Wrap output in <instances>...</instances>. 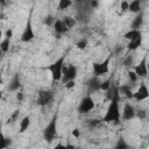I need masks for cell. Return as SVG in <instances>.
Instances as JSON below:
<instances>
[{"label":"cell","instance_id":"6da1fadb","mask_svg":"<svg viewBox=\"0 0 149 149\" xmlns=\"http://www.w3.org/2000/svg\"><path fill=\"white\" fill-rule=\"evenodd\" d=\"M120 118H121V113H120V107H119V102L118 101H111L106 113L104 115V118L101 119V122H114L116 125L120 123Z\"/></svg>","mask_w":149,"mask_h":149},{"label":"cell","instance_id":"7a4b0ae2","mask_svg":"<svg viewBox=\"0 0 149 149\" xmlns=\"http://www.w3.org/2000/svg\"><path fill=\"white\" fill-rule=\"evenodd\" d=\"M65 64V55L61 56L59 58H57L54 63H51L50 65H48L45 69L50 71L51 77H52V81H62L63 79V66Z\"/></svg>","mask_w":149,"mask_h":149},{"label":"cell","instance_id":"3957f363","mask_svg":"<svg viewBox=\"0 0 149 149\" xmlns=\"http://www.w3.org/2000/svg\"><path fill=\"white\" fill-rule=\"evenodd\" d=\"M57 119H58V115L55 114L51 120L48 122V125L43 128V139L44 141H47L48 143L52 142L55 140V137L57 136Z\"/></svg>","mask_w":149,"mask_h":149},{"label":"cell","instance_id":"277c9868","mask_svg":"<svg viewBox=\"0 0 149 149\" xmlns=\"http://www.w3.org/2000/svg\"><path fill=\"white\" fill-rule=\"evenodd\" d=\"M113 55H108L102 62H93L92 63V71H93V76H97V77H100V76H104L106 73L109 72V63H111V59H112Z\"/></svg>","mask_w":149,"mask_h":149},{"label":"cell","instance_id":"5b68a950","mask_svg":"<svg viewBox=\"0 0 149 149\" xmlns=\"http://www.w3.org/2000/svg\"><path fill=\"white\" fill-rule=\"evenodd\" d=\"M94 107H95L94 100L92 99L91 94H87V95L83 97L81 100L79 101V105L77 107V111H78L79 114H86V113L91 112Z\"/></svg>","mask_w":149,"mask_h":149},{"label":"cell","instance_id":"8992f818","mask_svg":"<svg viewBox=\"0 0 149 149\" xmlns=\"http://www.w3.org/2000/svg\"><path fill=\"white\" fill-rule=\"evenodd\" d=\"M77 73H78V69L76 65L73 64H69V65H65L63 66V79H62V83L65 85L68 81L70 80H74L76 77H77Z\"/></svg>","mask_w":149,"mask_h":149},{"label":"cell","instance_id":"52a82bcc","mask_svg":"<svg viewBox=\"0 0 149 149\" xmlns=\"http://www.w3.org/2000/svg\"><path fill=\"white\" fill-rule=\"evenodd\" d=\"M105 98L106 100H108L109 102L111 101H120L121 100V93H120V90H119V85L118 83H114L112 81L109 88L106 91L105 93Z\"/></svg>","mask_w":149,"mask_h":149},{"label":"cell","instance_id":"ba28073f","mask_svg":"<svg viewBox=\"0 0 149 149\" xmlns=\"http://www.w3.org/2000/svg\"><path fill=\"white\" fill-rule=\"evenodd\" d=\"M54 99V92L51 90H41L38 92L37 99H36V105L38 106H47L49 105Z\"/></svg>","mask_w":149,"mask_h":149},{"label":"cell","instance_id":"9c48e42d","mask_svg":"<svg viewBox=\"0 0 149 149\" xmlns=\"http://www.w3.org/2000/svg\"><path fill=\"white\" fill-rule=\"evenodd\" d=\"M35 37V33L33 30V24H31V20L30 17H28L27 22H26V27L21 34V41L27 43V42H30L33 38Z\"/></svg>","mask_w":149,"mask_h":149},{"label":"cell","instance_id":"30bf717a","mask_svg":"<svg viewBox=\"0 0 149 149\" xmlns=\"http://www.w3.org/2000/svg\"><path fill=\"white\" fill-rule=\"evenodd\" d=\"M101 80L99 79V77H97V76H92L91 78H88L87 79V81H86V87H87V91H88V94H91V93H94V92H98V91H100L101 88Z\"/></svg>","mask_w":149,"mask_h":149},{"label":"cell","instance_id":"8fae6325","mask_svg":"<svg viewBox=\"0 0 149 149\" xmlns=\"http://www.w3.org/2000/svg\"><path fill=\"white\" fill-rule=\"evenodd\" d=\"M149 98V88L148 86L144 84V83H141L137 91L134 92V98L136 101H142V100H146Z\"/></svg>","mask_w":149,"mask_h":149},{"label":"cell","instance_id":"7c38bea8","mask_svg":"<svg viewBox=\"0 0 149 149\" xmlns=\"http://www.w3.org/2000/svg\"><path fill=\"white\" fill-rule=\"evenodd\" d=\"M147 56H144L141 62L134 66V72L137 74V77H147L148 76V69H147Z\"/></svg>","mask_w":149,"mask_h":149},{"label":"cell","instance_id":"4fadbf2b","mask_svg":"<svg viewBox=\"0 0 149 149\" xmlns=\"http://www.w3.org/2000/svg\"><path fill=\"white\" fill-rule=\"evenodd\" d=\"M135 116H136V111H135V108H134L133 105H130L129 102H126L125 106H123V112H122V118H123V120L129 121V120L134 119Z\"/></svg>","mask_w":149,"mask_h":149},{"label":"cell","instance_id":"5bb4252c","mask_svg":"<svg viewBox=\"0 0 149 149\" xmlns=\"http://www.w3.org/2000/svg\"><path fill=\"white\" fill-rule=\"evenodd\" d=\"M21 87V79H20V74L19 73H15L14 77L12 78L10 83L8 84L7 86V90L9 92H15V91H19V88Z\"/></svg>","mask_w":149,"mask_h":149},{"label":"cell","instance_id":"9a60e30c","mask_svg":"<svg viewBox=\"0 0 149 149\" xmlns=\"http://www.w3.org/2000/svg\"><path fill=\"white\" fill-rule=\"evenodd\" d=\"M54 30H55V33L59 36V35H63V34L68 33L69 29L65 27V24H64V22H63L62 19H56V21H55V23H54Z\"/></svg>","mask_w":149,"mask_h":149},{"label":"cell","instance_id":"2e32d148","mask_svg":"<svg viewBox=\"0 0 149 149\" xmlns=\"http://www.w3.org/2000/svg\"><path fill=\"white\" fill-rule=\"evenodd\" d=\"M119 90H120V93L123 94L126 98H128V99H133L134 98V92L132 91V85L121 84V85H119Z\"/></svg>","mask_w":149,"mask_h":149},{"label":"cell","instance_id":"e0dca14e","mask_svg":"<svg viewBox=\"0 0 149 149\" xmlns=\"http://www.w3.org/2000/svg\"><path fill=\"white\" fill-rule=\"evenodd\" d=\"M143 24V13H139L132 21V24H130V28L132 29H135V30H140V28L142 27Z\"/></svg>","mask_w":149,"mask_h":149},{"label":"cell","instance_id":"ac0fdd59","mask_svg":"<svg viewBox=\"0 0 149 149\" xmlns=\"http://www.w3.org/2000/svg\"><path fill=\"white\" fill-rule=\"evenodd\" d=\"M141 36H142L141 30H135V29H130V30H128L127 33L123 34V38L128 40L129 42L130 41H134V40H136L139 37H141Z\"/></svg>","mask_w":149,"mask_h":149},{"label":"cell","instance_id":"d6986e66","mask_svg":"<svg viewBox=\"0 0 149 149\" xmlns=\"http://www.w3.org/2000/svg\"><path fill=\"white\" fill-rule=\"evenodd\" d=\"M30 126V116L29 115H26L22 118V120L20 121V128H19V132L20 133H24Z\"/></svg>","mask_w":149,"mask_h":149},{"label":"cell","instance_id":"ffe728a7","mask_svg":"<svg viewBox=\"0 0 149 149\" xmlns=\"http://www.w3.org/2000/svg\"><path fill=\"white\" fill-rule=\"evenodd\" d=\"M113 149H132V147L127 143V141L125 140L123 136H120L118 139V141H116V143H115Z\"/></svg>","mask_w":149,"mask_h":149},{"label":"cell","instance_id":"44dd1931","mask_svg":"<svg viewBox=\"0 0 149 149\" xmlns=\"http://www.w3.org/2000/svg\"><path fill=\"white\" fill-rule=\"evenodd\" d=\"M141 44H142V36L139 37V38H136V40H134V41H130V42L126 45V48H127L129 51H134V50H136L137 48H140Z\"/></svg>","mask_w":149,"mask_h":149},{"label":"cell","instance_id":"7402d4cb","mask_svg":"<svg viewBox=\"0 0 149 149\" xmlns=\"http://www.w3.org/2000/svg\"><path fill=\"white\" fill-rule=\"evenodd\" d=\"M129 12L132 13H141V1L140 0H133L132 2H129Z\"/></svg>","mask_w":149,"mask_h":149},{"label":"cell","instance_id":"603a6c76","mask_svg":"<svg viewBox=\"0 0 149 149\" xmlns=\"http://www.w3.org/2000/svg\"><path fill=\"white\" fill-rule=\"evenodd\" d=\"M62 20H63V22H64V24H65V27H66L68 29L73 28V27L76 26V23H77L76 17H72V16H69V15L64 16Z\"/></svg>","mask_w":149,"mask_h":149},{"label":"cell","instance_id":"cb8c5ba5","mask_svg":"<svg viewBox=\"0 0 149 149\" xmlns=\"http://www.w3.org/2000/svg\"><path fill=\"white\" fill-rule=\"evenodd\" d=\"M133 64H134V56L130 55V54L126 55V57H125L123 61H122V65H123L125 68H132Z\"/></svg>","mask_w":149,"mask_h":149},{"label":"cell","instance_id":"d4e9b609","mask_svg":"<svg viewBox=\"0 0 149 149\" xmlns=\"http://www.w3.org/2000/svg\"><path fill=\"white\" fill-rule=\"evenodd\" d=\"M9 44H10V38H3L2 40V42H1V44H0V48H1V51L3 52V54H6L8 50H9Z\"/></svg>","mask_w":149,"mask_h":149},{"label":"cell","instance_id":"484cf974","mask_svg":"<svg viewBox=\"0 0 149 149\" xmlns=\"http://www.w3.org/2000/svg\"><path fill=\"white\" fill-rule=\"evenodd\" d=\"M12 144V139L10 137H7V136H2L1 139V144H0V149H7L9 146Z\"/></svg>","mask_w":149,"mask_h":149},{"label":"cell","instance_id":"4316f807","mask_svg":"<svg viewBox=\"0 0 149 149\" xmlns=\"http://www.w3.org/2000/svg\"><path fill=\"white\" fill-rule=\"evenodd\" d=\"M71 5H72V1H71V0H61V1L58 2V9L64 10V9L69 8Z\"/></svg>","mask_w":149,"mask_h":149},{"label":"cell","instance_id":"83f0119b","mask_svg":"<svg viewBox=\"0 0 149 149\" xmlns=\"http://www.w3.org/2000/svg\"><path fill=\"white\" fill-rule=\"evenodd\" d=\"M55 21H56V19L52 16V15H47V16H44V19H43V23L45 24V26H48V27H54V23H55Z\"/></svg>","mask_w":149,"mask_h":149},{"label":"cell","instance_id":"f1b7e54d","mask_svg":"<svg viewBox=\"0 0 149 149\" xmlns=\"http://www.w3.org/2000/svg\"><path fill=\"white\" fill-rule=\"evenodd\" d=\"M76 47L79 49V50H85L86 49V47H87V40H79L78 42H77V44H76Z\"/></svg>","mask_w":149,"mask_h":149},{"label":"cell","instance_id":"f546056e","mask_svg":"<svg viewBox=\"0 0 149 149\" xmlns=\"http://www.w3.org/2000/svg\"><path fill=\"white\" fill-rule=\"evenodd\" d=\"M111 84H112V79L109 78V79H106V80H104L102 83H101V91H107L108 88H109V86H111Z\"/></svg>","mask_w":149,"mask_h":149},{"label":"cell","instance_id":"4dcf8cb0","mask_svg":"<svg viewBox=\"0 0 149 149\" xmlns=\"http://www.w3.org/2000/svg\"><path fill=\"white\" fill-rule=\"evenodd\" d=\"M127 74H128V78H129V80H130L132 83H136V81H137V78H139V77H137V74H136L134 71L129 70Z\"/></svg>","mask_w":149,"mask_h":149},{"label":"cell","instance_id":"1f68e13d","mask_svg":"<svg viewBox=\"0 0 149 149\" xmlns=\"http://www.w3.org/2000/svg\"><path fill=\"white\" fill-rule=\"evenodd\" d=\"M136 116L140 119V120H144L146 116H147V112L144 109H139L136 111Z\"/></svg>","mask_w":149,"mask_h":149},{"label":"cell","instance_id":"d6a6232c","mask_svg":"<svg viewBox=\"0 0 149 149\" xmlns=\"http://www.w3.org/2000/svg\"><path fill=\"white\" fill-rule=\"evenodd\" d=\"M100 122H101V120H97V119L90 120V121H88V127H90V128H94V127H97Z\"/></svg>","mask_w":149,"mask_h":149},{"label":"cell","instance_id":"836d02e7","mask_svg":"<svg viewBox=\"0 0 149 149\" xmlns=\"http://www.w3.org/2000/svg\"><path fill=\"white\" fill-rule=\"evenodd\" d=\"M120 8H121V10H128V8H129V2L128 1H122L121 3H120Z\"/></svg>","mask_w":149,"mask_h":149},{"label":"cell","instance_id":"e575fe53","mask_svg":"<svg viewBox=\"0 0 149 149\" xmlns=\"http://www.w3.org/2000/svg\"><path fill=\"white\" fill-rule=\"evenodd\" d=\"M19 114H20V111H19V109H16V111H14V113H13V115L10 116V119H8V123H9V121H10V122H13V121H15V120H16V118L19 116Z\"/></svg>","mask_w":149,"mask_h":149},{"label":"cell","instance_id":"d590c367","mask_svg":"<svg viewBox=\"0 0 149 149\" xmlns=\"http://www.w3.org/2000/svg\"><path fill=\"white\" fill-rule=\"evenodd\" d=\"M98 6H99V2H98L97 0H92V1H90V7H91L92 10H93V9H97Z\"/></svg>","mask_w":149,"mask_h":149},{"label":"cell","instance_id":"8d00e7d4","mask_svg":"<svg viewBox=\"0 0 149 149\" xmlns=\"http://www.w3.org/2000/svg\"><path fill=\"white\" fill-rule=\"evenodd\" d=\"M13 36V29L12 28H8L6 31H5V37L6 38H10Z\"/></svg>","mask_w":149,"mask_h":149},{"label":"cell","instance_id":"74e56055","mask_svg":"<svg viewBox=\"0 0 149 149\" xmlns=\"http://www.w3.org/2000/svg\"><path fill=\"white\" fill-rule=\"evenodd\" d=\"M74 85H76V83H74V80H70V81H68L66 84H65V88H73L74 87Z\"/></svg>","mask_w":149,"mask_h":149},{"label":"cell","instance_id":"f35d334b","mask_svg":"<svg viewBox=\"0 0 149 149\" xmlns=\"http://www.w3.org/2000/svg\"><path fill=\"white\" fill-rule=\"evenodd\" d=\"M72 135H73L76 139H78V137L80 136V132H79V129H78V128H73V129H72Z\"/></svg>","mask_w":149,"mask_h":149},{"label":"cell","instance_id":"ab89813d","mask_svg":"<svg viewBox=\"0 0 149 149\" xmlns=\"http://www.w3.org/2000/svg\"><path fill=\"white\" fill-rule=\"evenodd\" d=\"M16 100H17L19 102H21V101L23 100V93H22V92H17V93H16Z\"/></svg>","mask_w":149,"mask_h":149},{"label":"cell","instance_id":"60d3db41","mask_svg":"<svg viewBox=\"0 0 149 149\" xmlns=\"http://www.w3.org/2000/svg\"><path fill=\"white\" fill-rule=\"evenodd\" d=\"M54 149H66V146H64V144H62V143H58V144H56V146L54 147Z\"/></svg>","mask_w":149,"mask_h":149},{"label":"cell","instance_id":"b9f144b4","mask_svg":"<svg viewBox=\"0 0 149 149\" xmlns=\"http://www.w3.org/2000/svg\"><path fill=\"white\" fill-rule=\"evenodd\" d=\"M122 50H123V47L116 45V48H115V51H114V54H120V52H121Z\"/></svg>","mask_w":149,"mask_h":149},{"label":"cell","instance_id":"7bdbcfd3","mask_svg":"<svg viewBox=\"0 0 149 149\" xmlns=\"http://www.w3.org/2000/svg\"><path fill=\"white\" fill-rule=\"evenodd\" d=\"M66 149H78V148L74 147L73 144H66Z\"/></svg>","mask_w":149,"mask_h":149},{"label":"cell","instance_id":"ee69618b","mask_svg":"<svg viewBox=\"0 0 149 149\" xmlns=\"http://www.w3.org/2000/svg\"><path fill=\"white\" fill-rule=\"evenodd\" d=\"M147 69H148V71H149V61L147 62Z\"/></svg>","mask_w":149,"mask_h":149}]
</instances>
